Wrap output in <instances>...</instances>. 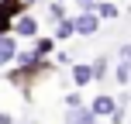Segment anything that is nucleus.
Listing matches in <instances>:
<instances>
[{
    "label": "nucleus",
    "instance_id": "nucleus-1",
    "mask_svg": "<svg viewBox=\"0 0 131 124\" xmlns=\"http://www.w3.org/2000/svg\"><path fill=\"white\" fill-rule=\"evenodd\" d=\"M72 21H76V35H83V38H93V35L100 31V21H104V17H100L97 10H79Z\"/></svg>",
    "mask_w": 131,
    "mask_h": 124
},
{
    "label": "nucleus",
    "instance_id": "nucleus-2",
    "mask_svg": "<svg viewBox=\"0 0 131 124\" xmlns=\"http://www.w3.org/2000/svg\"><path fill=\"white\" fill-rule=\"evenodd\" d=\"M14 59H17V35L4 31L0 35V69H10Z\"/></svg>",
    "mask_w": 131,
    "mask_h": 124
},
{
    "label": "nucleus",
    "instance_id": "nucleus-3",
    "mask_svg": "<svg viewBox=\"0 0 131 124\" xmlns=\"http://www.w3.org/2000/svg\"><path fill=\"white\" fill-rule=\"evenodd\" d=\"M10 31L17 35V38H38V17L24 10V14H21V17L10 24Z\"/></svg>",
    "mask_w": 131,
    "mask_h": 124
},
{
    "label": "nucleus",
    "instance_id": "nucleus-4",
    "mask_svg": "<svg viewBox=\"0 0 131 124\" xmlns=\"http://www.w3.org/2000/svg\"><path fill=\"white\" fill-rule=\"evenodd\" d=\"M90 107H93V114H97V117H111V114L117 110V100H114L111 93H97Z\"/></svg>",
    "mask_w": 131,
    "mask_h": 124
},
{
    "label": "nucleus",
    "instance_id": "nucleus-5",
    "mask_svg": "<svg viewBox=\"0 0 131 124\" xmlns=\"http://www.w3.org/2000/svg\"><path fill=\"white\" fill-rule=\"evenodd\" d=\"M69 72H72V83H76L79 90L93 83V65H90V62H72V65H69Z\"/></svg>",
    "mask_w": 131,
    "mask_h": 124
},
{
    "label": "nucleus",
    "instance_id": "nucleus-6",
    "mask_svg": "<svg viewBox=\"0 0 131 124\" xmlns=\"http://www.w3.org/2000/svg\"><path fill=\"white\" fill-rule=\"evenodd\" d=\"M66 124H97V114L93 107H72L66 110Z\"/></svg>",
    "mask_w": 131,
    "mask_h": 124
},
{
    "label": "nucleus",
    "instance_id": "nucleus-7",
    "mask_svg": "<svg viewBox=\"0 0 131 124\" xmlns=\"http://www.w3.org/2000/svg\"><path fill=\"white\" fill-rule=\"evenodd\" d=\"M35 55H38V59H48V55L55 52V38H48V35H41V38H35Z\"/></svg>",
    "mask_w": 131,
    "mask_h": 124
},
{
    "label": "nucleus",
    "instance_id": "nucleus-8",
    "mask_svg": "<svg viewBox=\"0 0 131 124\" xmlns=\"http://www.w3.org/2000/svg\"><path fill=\"white\" fill-rule=\"evenodd\" d=\"M72 35H76V21L66 17V21H59V24H55V35H52V38H55V41H69Z\"/></svg>",
    "mask_w": 131,
    "mask_h": 124
},
{
    "label": "nucleus",
    "instance_id": "nucleus-9",
    "mask_svg": "<svg viewBox=\"0 0 131 124\" xmlns=\"http://www.w3.org/2000/svg\"><path fill=\"white\" fill-rule=\"evenodd\" d=\"M97 14H100L104 21H114V17L121 14V7L114 4V0H100V4H97Z\"/></svg>",
    "mask_w": 131,
    "mask_h": 124
},
{
    "label": "nucleus",
    "instance_id": "nucleus-10",
    "mask_svg": "<svg viewBox=\"0 0 131 124\" xmlns=\"http://www.w3.org/2000/svg\"><path fill=\"white\" fill-rule=\"evenodd\" d=\"M90 65H93V79H107V76H111V59H104V55L93 59Z\"/></svg>",
    "mask_w": 131,
    "mask_h": 124
},
{
    "label": "nucleus",
    "instance_id": "nucleus-11",
    "mask_svg": "<svg viewBox=\"0 0 131 124\" xmlns=\"http://www.w3.org/2000/svg\"><path fill=\"white\" fill-rule=\"evenodd\" d=\"M114 79H117V86H128L131 83V65L128 62H117V65H114Z\"/></svg>",
    "mask_w": 131,
    "mask_h": 124
},
{
    "label": "nucleus",
    "instance_id": "nucleus-12",
    "mask_svg": "<svg viewBox=\"0 0 131 124\" xmlns=\"http://www.w3.org/2000/svg\"><path fill=\"white\" fill-rule=\"evenodd\" d=\"M48 17H52L55 24H59V21H66V7L59 4V0H52V4H48Z\"/></svg>",
    "mask_w": 131,
    "mask_h": 124
},
{
    "label": "nucleus",
    "instance_id": "nucleus-13",
    "mask_svg": "<svg viewBox=\"0 0 131 124\" xmlns=\"http://www.w3.org/2000/svg\"><path fill=\"white\" fill-rule=\"evenodd\" d=\"M72 107H83V93H79V90L66 93V110H72Z\"/></svg>",
    "mask_w": 131,
    "mask_h": 124
},
{
    "label": "nucleus",
    "instance_id": "nucleus-14",
    "mask_svg": "<svg viewBox=\"0 0 131 124\" xmlns=\"http://www.w3.org/2000/svg\"><path fill=\"white\" fill-rule=\"evenodd\" d=\"M128 117H124V104H117V110L111 114V124H124Z\"/></svg>",
    "mask_w": 131,
    "mask_h": 124
},
{
    "label": "nucleus",
    "instance_id": "nucleus-15",
    "mask_svg": "<svg viewBox=\"0 0 131 124\" xmlns=\"http://www.w3.org/2000/svg\"><path fill=\"white\" fill-rule=\"evenodd\" d=\"M76 4H79V10H97L100 0H76Z\"/></svg>",
    "mask_w": 131,
    "mask_h": 124
},
{
    "label": "nucleus",
    "instance_id": "nucleus-16",
    "mask_svg": "<svg viewBox=\"0 0 131 124\" xmlns=\"http://www.w3.org/2000/svg\"><path fill=\"white\" fill-rule=\"evenodd\" d=\"M0 124H14V117H10L7 110H0Z\"/></svg>",
    "mask_w": 131,
    "mask_h": 124
},
{
    "label": "nucleus",
    "instance_id": "nucleus-17",
    "mask_svg": "<svg viewBox=\"0 0 131 124\" xmlns=\"http://www.w3.org/2000/svg\"><path fill=\"white\" fill-rule=\"evenodd\" d=\"M35 4H38V0H24V7H35Z\"/></svg>",
    "mask_w": 131,
    "mask_h": 124
},
{
    "label": "nucleus",
    "instance_id": "nucleus-18",
    "mask_svg": "<svg viewBox=\"0 0 131 124\" xmlns=\"http://www.w3.org/2000/svg\"><path fill=\"white\" fill-rule=\"evenodd\" d=\"M59 4H66V0H59Z\"/></svg>",
    "mask_w": 131,
    "mask_h": 124
}]
</instances>
